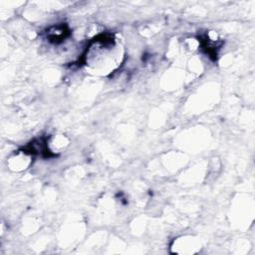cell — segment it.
<instances>
[{"mask_svg": "<svg viewBox=\"0 0 255 255\" xmlns=\"http://www.w3.org/2000/svg\"><path fill=\"white\" fill-rule=\"evenodd\" d=\"M71 32L67 24H58L50 27L47 29L46 32V37L49 42L54 43V44H59L62 43L66 38L70 36Z\"/></svg>", "mask_w": 255, "mask_h": 255, "instance_id": "cell-1", "label": "cell"}]
</instances>
